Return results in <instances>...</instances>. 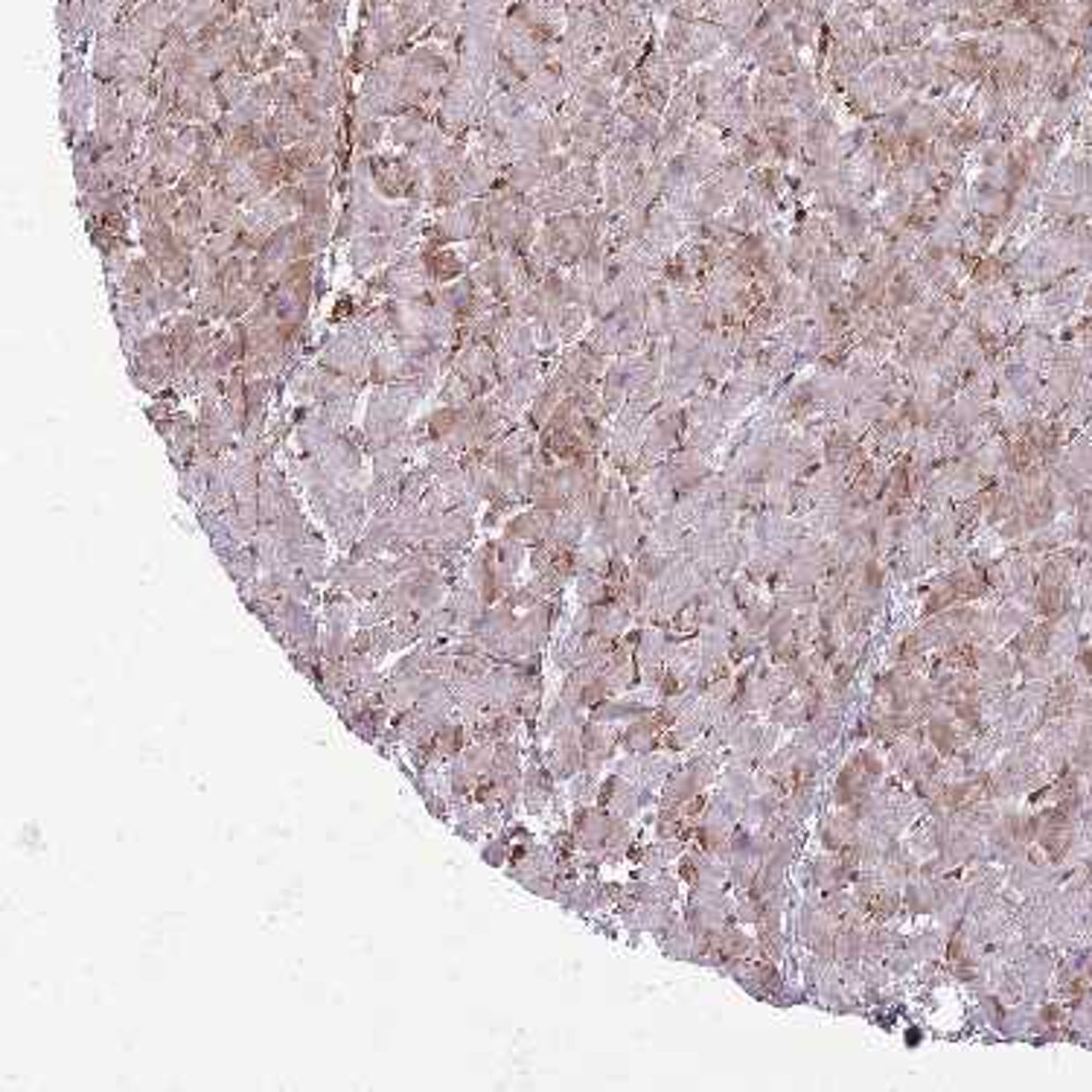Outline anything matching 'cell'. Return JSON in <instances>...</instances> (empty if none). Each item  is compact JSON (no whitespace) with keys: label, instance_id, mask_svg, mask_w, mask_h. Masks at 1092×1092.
<instances>
[{"label":"cell","instance_id":"1","mask_svg":"<svg viewBox=\"0 0 1092 1092\" xmlns=\"http://www.w3.org/2000/svg\"><path fill=\"white\" fill-rule=\"evenodd\" d=\"M478 216H481V202L449 207V210H446V216L434 225V236H437L440 242L472 240L475 231H478V225H481Z\"/></svg>","mask_w":1092,"mask_h":1092},{"label":"cell","instance_id":"2","mask_svg":"<svg viewBox=\"0 0 1092 1092\" xmlns=\"http://www.w3.org/2000/svg\"><path fill=\"white\" fill-rule=\"evenodd\" d=\"M454 370H458L463 379H469L472 385H478V382H483V376L492 370V353L481 344V341H467L463 350L458 353V358H454Z\"/></svg>","mask_w":1092,"mask_h":1092},{"label":"cell","instance_id":"3","mask_svg":"<svg viewBox=\"0 0 1092 1092\" xmlns=\"http://www.w3.org/2000/svg\"><path fill=\"white\" fill-rule=\"evenodd\" d=\"M391 254L394 251H391V245H387L385 236L362 233V236H356L353 240V248H350V262H353L358 271H367L382 260H387Z\"/></svg>","mask_w":1092,"mask_h":1092},{"label":"cell","instance_id":"4","mask_svg":"<svg viewBox=\"0 0 1092 1092\" xmlns=\"http://www.w3.org/2000/svg\"><path fill=\"white\" fill-rule=\"evenodd\" d=\"M158 269L149 260H131L126 262V271H122V291L135 294V298H149L151 291L158 289Z\"/></svg>","mask_w":1092,"mask_h":1092},{"label":"cell","instance_id":"5","mask_svg":"<svg viewBox=\"0 0 1092 1092\" xmlns=\"http://www.w3.org/2000/svg\"><path fill=\"white\" fill-rule=\"evenodd\" d=\"M423 265H425V274H429V280L446 283V280L458 277L467 262H463L461 256H458V251H452V248H429V251L423 254Z\"/></svg>","mask_w":1092,"mask_h":1092},{"label":"cell","instance_id":"6","mask_svg":"<svg viewBox=\"0 0 1092 1092\" xmlns=\"http://www.w3.org/2000/svg\"><path fill=\"white\" fill-rule=\"evenodd\" d=\"M400 376H405V356L400 350H379V353L370 358V379H373L376 385H387Z\"/></svg>","mask_w":1092,"mask_h":1092},{"label":"cell","instance_id":"7","mask_svg":"<svg viewBox=\"0 0 1092 1092\" xmlns=\"http://www.w3.org/2000/svg\"><path fill=\"white\" fill-rule=\"evenodd\" d=\"M213 93H216V102L222 108H233V106H240L242 97L248 93V82H245L242 73L225 70L222 76H218V82L213 85Z\"/></svg>","mask_w":1092,"mask_h":1092},{"label":"cell","instance_id":"8","mask_svg":"<svg viewBox=\"0 0 1092 1092\" xmlns=\"http://www.w3.org/2000/svg\"><path fill=\"white\" fill-rule=\"evenodd\" d=\"M423 131H425V120H423V114H417V108H411V111H405L402 117L396 120V122H391V131H387V135H391L394 144L414 146L417 140L423 137Z\"/></svg>","mask_w":1092,"mask_h":1092},{"label":"cell","instance_id":"9","mask_svg":"<svg viewBox=\"0 0 1092 1092\" xmlns=\"http://www.w3.org/2000/svg\"><path fill=\"white\" fill-rule=\"evenodd\" d=\"M394 15L400 18L402 30H405L408 35H411V33H417V30H420V26L425 24V15H429V6H425L423 0H402V4L394 9Z\"/></svg>","mask_w":1092,"mask_h":1092},{"label":"cell","instance_id":"10","mask_svg":"<svg viewBox=\"0 0 1092 1092\" xmlns=\"http://www.w3.org/2000/svg\"><path fill=\"white\" fill-rule=\"evenodd\" d=\"M146 108H149L146 93H140V91H129L126 97H122V117H126L129 129H135L137 122H144V117H146Z\"/></svg>","mask_w":1092,"mask_h":1092},{"label":"cell","instance_id":"11","mask_svg":"<svg viewBox=\"0 0 1092 1092\" xmlns=\"http://www.w3.org/2000/svg\"><path fill=\"white\" fill-rule=\"evenodd\" d=\"M382 137H385V126H382V122H379L376 117H365L362 126H358V131H356V144H358V149H362V151L376 149Z\"/></svg>","mask_w":1092,"mask_h":1092},{"label":"cell","instance_id":"12","mask_svg":"<svg viewBox=\"0 0 1092 1092\" xmlns=\"http://www.w3.org/2000/svg\"><path fill=\"white\" fill-rule=\"evenodd\" d=\"M329 175H332V164H329L327 158H321V160H315V164L306 169V173L300 175V184L306 187V189H327Z\"/></svg>","mask_w":1092,"mask_h":1092},{"label":"cell","instance_id":"13","mask_svg":"<svg viewBox=\"0 0 1092 1092\" xmlns=\"http://www.w3.org/2000/svg\"><path fill=\"white\" fill-rule=\"evenodd\" d=\"M283 62V47L280 44H269V50L262 53V59H260V68L262 70H271L274 64H280Z\"/></svg>","mask_w":1092,"mask_h":1092}]
</instances>
